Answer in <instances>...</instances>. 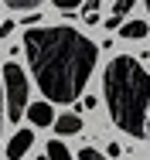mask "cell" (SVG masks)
<instances>
[{"label": "cell", "mask_w": 150, "mask_h": 160, "mask_svg": "<svg viewBox=\"0 0 150 160\" xmlns=\"http://www.w3.org/2000/svg\"><path fill=\"white\" fill-rule=\"evenodd\" d=\"M147 34H150V24L140 21V17H126L120 28V38H126V41H143Z\"/></svg>", "instance_id": "6"}, {"label": "cell", "mask_w": 150, "mask_h": 160, "mask_svg": "<svg viewBox=\"0 0 150 160\" xmlns=\"http://www.w3.org/2000/svg\"><path fill=\"white\" fill-rule=\"evenodd\" d=\"M51 3H55L58 10H82V3H85V0H51Z\"/></svg>", "instance_id": "12"}, {"label": "cell", "mask_w": 150, "mask_h": 160, "mask_svg": "<svg viewBox=\"0 0 150 160\" xmlns=\"http://www.w3.org/2000/svg\"><path fill=\"white\" fill-rule=\"evenodd\" d=\"M130 10H133V0H113V14H116L120 21L130 17Z\"/></svg>", "instance_id": "11"}, {"label": "cell", "mask_w": 150, "mask_h": 160, "mask_svg": "<svg viewBox=\"0 0 150 160\" xmlns=\"http://www.w3.org/2000/svg\"><path fill=\"white\" fill-rule=\"evenodd\" d=\"M17 24L14 21H0V38H10V31H14Z\"/></svg>", "instance_id": "14"}, {"label": "cell", "mask_w": 150, "mask_h": 160, "mask_svg": "<svg viewBox=\"0 0 150 160\" xmlns=\"http://www.w3.org/2000/svg\"><path fill=\"white\" fill-rule=\"evenodd\" d=\"M147 140H150V112H147Z\"/></svg>", "instance_id": "17"}, {"label": "cell", "mask_w": 150, "mask_h": 160, "mask_svg": "<svg viewBox=\"0 0 150 160\" xmlns=\"http://www.w3.org/2000/svg\"><path fill=\"white\" fill-rule=\"evenodd\" d=\"M143 7H147V14H150V0H143Z\"/></svg>", "instance_id": "18"}, {"label": "cell", "mask_w": 150, "mask_h": 160, "mask_svg": "<svg viewBox=\"0 0 150 160\" xmlns=\"http://www.w3.org/2000/svg\"><path fill=\"white\" fill-rule=\"evenodd\" d=\"M31 147H34V133H31V129H17V133L7 140V157L10 160H24V153H28Z\"/></svg>", "instance_id": "4"}, {"label": "cell", "mask_w": 150, "mask_h": 160, "mask_svg": "<svg viewBox=\"0 0 150 160\" xmlns=\"http://www.w3.org/2000/svg\"><path fill=\"white\" fill-rule=\"evenodd\" d=\"M24 55L44 99L68 106L85 92L99 62V44L89 41L79 28L51 24L24 31Z\"/></svg>", "instance_id": "1"}, {"label": "cell", "mask_w": 150, "mask_h": 160, "mask_svg": "<svg viewBox=\"0 0 150 160\" xmlns=\"http://www.w3.org/2000/svg\"><path fill=\"white\" fill-rule=\"evenodd\" d=\"M44 157H48V160H75V157H72V150H68L61 140H48V147H44Z\"/></svg>", "instance_id": "8"}, {"label": "cell", "mask_w": 150, "mask_h": 160, "mask_svg": "<svg viewBox=\"0 0 150 160\" xmlns=\"http://www.w3.org/2000/svg\"><path fill=\"white\" fill-rule=\"evenodd\" d=\"M38 160H48V157H38Z\"/></svg>", "instance_id": "19"}, {"label": "cell", "mask_w": 150, "mask_h": 160, "mask_svg": "<svg viewBox=\"0 0 150 160\" xmlns=\"http://www.w3.org/2000/svg\"><path fill=\"white\" fill-rule=\"evenodd\" d=\"M0 129H3V68H0Z\"/></svg>", "instance_id": "16"}, {"label": "cell", "mask_w": 150, "mask_h": 160, "mask_svg": "<svg viewBox=\"0 0 150 160\" xmlns=\"http://www.w3.org/2000/svg\"><path fill=\"white\" fill-rule=\"evenodd\" d=\"M99 7H102V0H85L82 3V21L85 24H99Z\"/></svg>", "instance_id": "9"}, {"label": "cell", "mask_w": 150, "mask_h": 160, "mask_svg": "<svg viewBox=\"0 0 150 160\" xmlns=\"http://www.w3.org/2000/svg\"><path fill=\"white\" fill-rule=\"evenodd\" d=\"M55 133H58V136H75V133H82V116H79V112H61L58 119H55Z\"/></svg>", "instance_id": "7"}, {"label": "cell", "mask_w": 150, "mask_h": 160, "mask_svg": "<svg viewBox=\"0 0 150 160\" xmlns=\"http://www.w3.org/2000/svg\"><path fill=\"white\" fill-rule=\"evenodd\" d=\"M3 3H7L10 10H17V14H21V10H38L44 0H3Z\"/></svg>", "instance_id": "10"}, {"label": "cell", "mask_w": 150, "mask_h": 160, "mask_svg": "<svg viewBox=\"0 0 150 160\" xmlns=\"http://www.w3.org/2000/svg\"><path fill=\"white\" fill-rule=\"evenodd\" d=\"M28 96H31V85H28V75L17 62H7L3 65V102H7V119L10 123H21L28 116Z\"/></svg>", "instance_id": "3"}, {"label": "cell", "mask_w": 150, "mask_h": 160, "mask_svg": "<svg viewBox=\"0 0 150 160\" xmlns=\"http://www.w3.org/2000/svg\"><path fill=\"white\" fill-rule=\"evenodd\" d=\"M28 119H31V126H51L58 116H55L51 102L41 99V102H31V106H28Z\"/></svg>", "instance_id": "5"}, {"label": "cell", "mask_w": 150, "mask_h": 160, "mask_svg": "<svg viewBox=\"0 0 150 160\" xmlns=\"http://www.w3.org/2000/svg\"><path fill=\"white\" fill-rule=\"evenodd\" d=\"M102 28H116V31H120V28H123V21H120V17H116V14H109V17H106V24H102Z\"/></svg>", "instance_id": "15"}, {"label": "cell", "mask_w": 150, "mask_h": 160, "mask_svg": "<svg viewBox=\"0 0 150 160\" xmlns=\"http://www.w3.org/2000/svg\"><path fill=\"white\" fill-rule=\"evenodd\" d=\"M79 160H106V153H99V150H92V147H82V150H79Z\"/></svg>", "instance_id": "13"}, {"label": "cell", "mask_w": 150, "mask_h": 160, "mask_svg": "<svg viewBox=\"0 0 150 160\" xmlns=\"http://www.w3.org/2000/svg\"><path fill=\"white\" fill-rule=\"evenodd\" d=\"M102 96L109 119L126 136L147 140V112H150V72L133 55H116L106 65Z\"/></svg>", "instance_id": "2"}]
</instances>
